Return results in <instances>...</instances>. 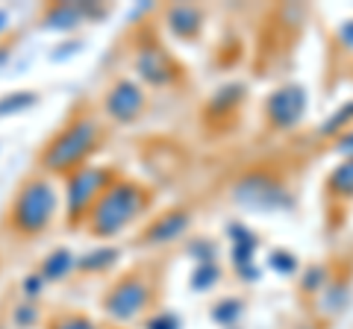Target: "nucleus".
Returning <instances> with one entry per match:
<instances>
[{
	"label": "nucleus",
	"instance_id": "obj_21",
	"mask_svg": "<svg viewBox=\"0 0 353 329\" xmlns=\"http://www.w3.org/2000/svg\"><path fill=\"white\" fill-rule=\"evenodd\" d=\"M350 120H353V100H350V103H345V106H339L336 112L330 115V118L324 120V124H321V129H318V136L330 138V136H341V133H347Z\"/></svg>",
	"mask_w": 353,
	"mask_h": 329
},
{
	"label": "nucleus",
	"instance_id": "obj_29",
	"mask_svg": "<svg viewBox=\"0 0 353 329\" xmlns=\"http://www.w3.org/2000/svg\"><path fill=\"white\" fill-rule=\"evenodd\" d=\"M44 288H48V285H44L41 273H27L24 282H21V294H24L27 300H39L41 294H44Z\"/></svg>",
	"mask_w": 353,
	"mask_h": 329
},
{
	"label": "nucleus",
	"instance_id": "obj_32",
	"mask_svg": "<svg viewBox=\"0 0 353 329\" xmlns=\"http://www.w3.org/2000/svg\"><path fill=\"white\" fill-rule=\"evenodd\" d=\"M236 273H239V279H245V282H259V277H262V270H259L256 262L239 265V268H236Z\"/></svg>",
	"mask_w": 353,
	"mask_h": 329
},
{
	"label": "nucleus",
	"instance_id": "obj_23",
	"mask_svg": "<svg viewBox=\"0 0 353 329\" xmlns=\"http://www.w3.org/2000/svg\"><path fill=\"white\" fill-rule=\"evenodd\" d=\"M218 279H221V265L218 262H201V265H194V270H192V288L194 291L215 288Z\"/></svg>",
	"mask_w": 353,
	"mask_h": 329
},
{
	"label": "nucleus",
	"instance_id": "obj_11",
	"mask_svg": "<svg viewBox=\"0 0 353 329\" xmlns=\"http://www.w3.org/2000/svg\"><path fill=\"white\" fill-rule=\"evenodd\" d=\"M165 24H168V30L176 39L192 41L203 30V12L194 3H174L165 9Z\"/></svg>",
	"mask_w": 353,
	"mask_h": 329
},
{
	"label": "nucleus",
	"instance_id": "obj_4",
	"mask_svg": "<svg viewBox=\"0 0 353 329\" xmlns=\"http://www.w3.org/2000/svg\"><path fill=\"white\" fill-rule=\"evenodd\" d=\"M233 200L241 209H250V212H285L294 206L292 191L277 177L262 173V171L245 173L233 185Z\"/></svg>",
	"mask_w": 353,
	"mask_h": 329
},
{
	"label": "nucleus",
	"instance_id": "obj_12",
	"mask_svg": "<svg viewBox=\"0 0 353 329\" xmlns=\"http://www.w3.org/2000/svg\"><path fill=\"white\" fill-rule=\"evenodd\" d=\"M80 24H85L80 0H71V3H50L41 15V27L53 30V32H71Z\"/></svg>",
	"mask_w": 353,
	"mask_h": 329
},
{
	"label": "nucleus",
	"instance_id": "obj_28",
	"mask_svg": "<svg viewBox=\"0 0 353 329\" xmlns=\"http://www.w3.org/2000/svg\"><path fill=\"white\" fill-rule=\"evenodd\" d=\"M145 329H183V317L176 312H153L145 321Z\"/></svg>",
	"mask_w": 353,
	"mask_h": 329
},
{
	"label": "nucleus",
	"instance_id": "obj_31",
	"mask_svg": "<svg viewBox=\"0 0 353 329\" xmlns=\"http://www.w3.org/2000/svg\"><path fill=\"white\" fill-rule=\"evenodd\" d=\"M336 39H339V45L345 50H353V18L341 21L339 30H336Z\"/></svg>",
	"mask_w": 353,
	"mask_h": 329
},
{
	"label": "nucleus",
	"instance_id": "obj_6",
	"mask_svg": "<svg viewBox=\"0 0 353 329\" xmlns=\"http://www.w3.org/2000/svg\"><path fill=\"white\" fill-rule=\"evenodd\" d=\"M150 297H153L150 282L141 273H127L103 294V312L115 323H130L150 306Z\"/></svg>",
	"mask_w": 353,
	"mask_h": 329
},
{
	"label": "nucleus",
	"instance_id": "obj_24",
	"mask_svg": "<svg viewBox=\"0 0 353 329\" xmlns=\"http://www.w3.org/2000/svg\"><path fill=\"white\" fill-rule=\"evenodd\" d=\"M39 317H41L39 303L36 300H24V303H18L12 309V326L15 329H32L39 323Z\"/></svg>",
	"mask_w": 353,
	"mask_h": 329
},
{
	"label": "nucleus",
	"instance_id": "obj_34",
	"mask_svg": "<svg viewBox=\"0 0 353 329\" xmlns=\"http://www.w3.org/2000/svg\"><path fill=\"white\" fill-rule=\"evenodd\" d=\"M6 30H9V12L6 9H0V36H3Z\"/></svg>",
	"mask_w": 353,
	"mask_h": 329
},
{
	"label": "nucleus",
	"instance_id": "obj_10",
	"mask_svg": "<svg viewBox=\"0 0 353 329\" xmlns=\"http://www.w3.org/2000/svg\"><path fill=\"white\" fill-rule=\"evenodd\" d=\"M192 226V215L183 209H171L159 215L148 229H145V244H171V241L183 238Z\"/></svg>",
	"mask_w": 353,
	"mask_h": 329
},
{
	"label": "nucleus",
	"instance_id": "obj_13",
	"mask_svg": "<svg viewBox=\"0 0 353 329\" xmlns=\"http://www.w3.org/2000/svg\"><path fill=\"white\" fill-rule=\"evenodd\" d=\"M227 235H230V259H233V268L248 265V262H256L259 238H256L253 229H248L245 224H230Z\"/></svg>",
	"mask_w": 353,
	"mask_h": 329
},
{
	"label": "nucleus",
	"instance_id": "obj_17",
	"mask_svg": "<svg viewBox=\"0 0 353 329\" xmlns=\"http://www.w3.org/2000/svg\"><path fill=\"white\" fill-rule=\"evenodd\" d=\"M212 321L221 326V329H233L241 317H245V300L241 297H224L212 306Z\"/></svg>",
	"mask_w": 353,
	"mask_h": 329
},
{
	"label": "nucleus",
	"instance_id": "obj_7",
	"mask_svg": "<svg viewBox=\"0 0 353 329\" xmlns=\"http://www.w3.org/2000/svg\"><path fill=\"white\" fill-rule=\"evenodd\" d=\"M309 106V94L301 83H285L274 89L265 100V118L274 129H294L303 120Z\"/></svg>",
	"mask_w": 353,
	"mask_h": 329
},
{
	"label": "nucleus",
	"instance_id": "obj_9",
	"mask_svg": "<svg viewBox=\"0 0 353 329\" xmlns=\"http://www.w3.org/2000/svg\"><path fill=\"white\" fill-rule=\"evenodd\" d=\"M132 68H136L139 80L145 85H153V89H168L180 76V68L171 59V53L159 45H141L132 56Z\"/></svg>",
	"mask_w": 353,
	"mask_h": 329
},
{
	"label": "nucleus",
	"instance_id": "obj_2",
	"mask_svg": "<svg viewBox=\"0 0 353 329\" xmlns=\"http://www.w3.org/2000/svg\"><path fill=\"white\" fill-rule=\"evenodd\" d=\"M97 138H101V124L92 115L74 118L68 127L59 129L50 138V145L41 153V168L48 173H71L94 153Z\"/></svg>",
	"mask_w": 353,
	"mask_h": 329
},
{
	"label": "nucleus",
	"instance_id": "obj_15",
	"mask_svg": "<svg viewBox=\"0 0 353 329\" xmlns=\"http://www.w3.org/2000/svg\"><path fill=\"white\" fill-rule=\"evenodd\" d=\"M118 247L112 244H103V247H94V250H88V253H83L80 259H77V270H83V273H103L109 270L118 262Z\"/></svg>",
	"mask_w": 353,
	"mask_h": 329
},
{
	"label": "nucleus",
	"instance_id": "obj_1",
	"mask_svg": "<svg viewBox=\"0 0 353 329\" xmlns=\"http://www.w3.org/2000/svg\"><path fill=\"white\" fill-rule=\"evenodd\" d=\"M148 206V194L141 185L130 182V180H112L109 189L97 197V203L88 209V233L97 238H112L118 235L130 221L145 212Z\"/></svg>",
	"mask_w": 353,
	"mask_h": 329
},
{
	"label": "nucleus",
	"instance_id": "obj_27",
	"mask_svg": "<svg viewBox=\"0 0 353 329\" xmlns=\"http://www.w3.org/2000/svg\"><path fill=\"white\" fill-rule=\"evenodd\" d=\"M189 256L194 259V265H201V262H218V244L212 238H197L189 244Z\"/></svg>",
	"mask_w": 353,
	"mask_h": 329
},
{
	"label": "nucleus",
	"instance_id": "obj_26",
	"mask_svg": "<svg viewBox=\"0 0 353 329\" xmlns=\"http://www.w3.org/2000/svg\"><path fill=\"white\" fill-rule=\"evenodd\" d=\"M50 329H101L88 315H80V312H65L59 317H53Z\"/></svg>",
	"mask_w": 353,
	"mask_h": 329
},
{
	"label": "nucleus",
	"instance_id": "obj_16",
	"mask_svg": "<svg viewBox=\"0 0 353 329\" xmlns=\"http://www.w3.org/2000/svg\"><path fill=\"white\" fill-rule=\"evenodd\" d=\"M241 100H245V85L241 83H227L209 97V112L215 115H227L230 109H236Z\"/></svg>",
	"mask_w": 353,
	"mask_h": 329
},
{
	"label": "nucleus",
	"instance_id": "obj_5",
	"mask_svg": "<svg viewBox=\"0 0 353 329\" xmlns=\"http://www.w3.org/2000/svg\"><path fill=\"white\" fill-rule=\"evenodd\" d=\"M112 171L109 168H97V164H83L68 173V182H65V212H68V221L77 224L83 215H88V209L97 203L109 182H112Z\"/></svg>",
	"mask_w": 353,
	"mask_h": 329
},
{
	"label": "nucleus",
	"instance_id": "obj_19",
	"mask_svg": "<svg viewBox=\"0 0 353 329\" xmlns=\"http://www.w3.org/2000/svg\"><path fill=\"white\" fill-rule=\"evenodd\" d=\"M36 103H39V94L36 92H12V94H3V97H0V118L24 115Z\"/></svg>",
	"mask_w": 353,
	"mask_h": 329
},
{
	"label": "nucleus",
	"instance_id": "obj_22",
	"mask_svg": "<svg viewBox=\"0 0 353 329\" xmlns=\"http://www.w3.org/2000/svg\"><path fill=\"white\" fill-rule=\"evenodd\" d=\"M330 282H333V279H330V268L327 265H309L303 270V277H301V291L303 294H315V297H318V294H321Z\"/></svg>",
	"mask_w": 353,
	"mask_h": 329
},
{
	"label": "nucleus",
	"instance_id": "obj_30",
	"mask_svg": "<svg viewBox=\"0 0 353 329\" xmlns=\"http://www.w3.org/2000/svg\"><path fill=\"white\" fill-rule=\"evenodd\" d=\"M80 47H83V41H80V39L62 41V45L53 47V53H50V62H68L71 56H77V53H80Z\"/></svg>",
	"mask_w": 353,
	"mask_h": 329
},
{
	"label": "nucleus",
	"instance_id": "obj_33",
	"mask_svg": "<svg viewBox=\"0 0 353 329\" xmlns=\"http://www.w3.org/2000/svg\"><path fill=\"white\" fill-rule=\"evenodd\" d=\"M336 150H339L345 159H353V129H347V133H341V136L336 138Z\"/></svg>",
	"mask_w": 353,
	"mask_h": 329
},
{
	"label": "nucleus",
	"instance_id": "obj_25",
	"mask_svg": "<svg viewBox=\"0 0 353 329\" xmlns=\"http://www.w3.org/2000/svg\"><path fill=\"white\" fill-rule=\"evenodd\" d=\"M268 265L274 273H280V277H292V273H297V268H301V262H297V256L289 253V250H271Z\"/></svg>",
	"mask_w": 353,
	"mask_h": 329
},
{
	"label": "nucleus",
	"instance_id": "obj_14",
	"mask_svg": "<svg viewBox=\"0 0 353 329\" xmlns=\"http://www.w3.org/2000/svg\"><path fill=\"white\" fill-rule=\"evenodd\" d=\"M71 270H77V256L71 253L68 247L50 250V253L41 259V268H39V273L44 277V282H59V279L68 277Z\"/></svg>",
	"mask_w": 353,
	"mask_h": 329
},
{
	"label": "nucleus",
	"instance_id": "obj_20",
	"mask_svg": "<svg viewBox=\"0 0 353 329\" xmlns=\"http://www.w3.org/2000/svg\"><path fill=\"white\" fill-rule=\"evenodd\" d=\"M327 189L336 197H353V159L336 164L333 173L327 177Z\"/></svg>",
	"mask_w": 353,
	"mask_h": 329
},
{
	"label": "nucleus",
	"instance_id": "obj_3",
	"mask_svg": "<svg viewBox=\"0 0 353 329\" xmlns=\"http://www.w3.org/2000/svg\"><path fill=\"white\" fill-rule=\"evenodd\" d=\"M57 206H59L57 185L48 177H32L18 189V197L12 209H9V221H12L15 233L21 235H39L53 224Z\"/></svg>",
	"mask_w": 353,
	"mask_h": 329
},
{
	"label": "nucleus",
	"instance_id": "obj_35",
	"mask_svg": "<svg viewBox=\"0 0 353 329\" xmlns=\"http://www.w3.org/2000/svg\"><path fill=\"white\" fill-rule=\"evenodd\" d=\"M303 329H309V326H303Z\"/></svg>",
	"mask_w": 353,
	"mask_h": 329
},
{
	"label": "nucleus",
	"instance_id": "obj_8",
	"mask_svg": "<svg viewBox=\"0 0 353 329\" xmlns=\"http://www.w3.org/2000/svg\"><path fill=\"white\" fill-rule=\"evenodd\" d=\"M145 106H148L145 89L136 80H130V76H118L103 97V112L115 124H132V120H139Z\"/></svg>",
	"mask_w": 353,
	"mask_h": 329
},
{
	"label": "nucleus",
	"instance_id": "obj_18",
	"mask_svg": "<svg viewBox=\"0 0 353 329\" xmlns=\"http://www.w3.org/2000/svg\"><path fill=\"white\" fill-rule=\"evenodd\" d=\"M318 300H321V312L324 315H341L347 309V303H350V285L345 282H330L327 288L318 294Z\"/></svg>",
	"mask_w": 353,
	"mask_h": 329
}]
</instances>
